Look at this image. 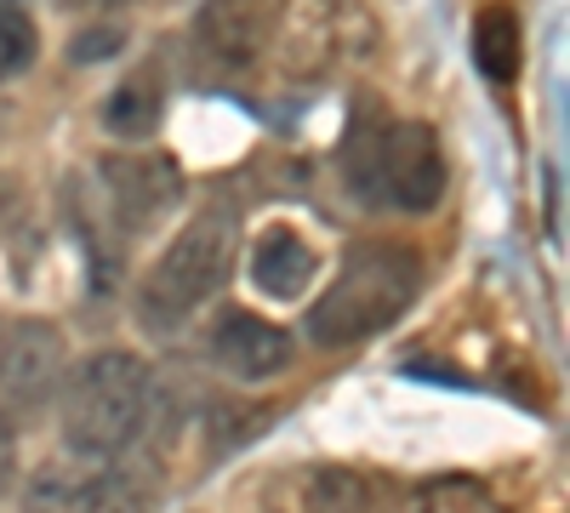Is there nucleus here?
<instances>
[{
	"mask_svg": "<svg viewBox=\"0 0 570 513\" xmlns=\"http://www.w3.org/2000/svg\"><path fill=\"white\" fill-rule=\"evenodd\" d=\"M303 513H389L371 480H360L354 468H320L303 491Z\"/></svg>",
	"mask_w": 570,
	"mask_h": 513,
	"instance_id": "4468645a",
	"label": "nucleus"
},
{
	"mask_svg": "<svg viewBox=\"0 0 570 513\" xmlns=\"http://www.w3.org/2000/svg\"><path fill=\"white\" fill-rule=\"evenodd\" d=\"M279 18L285 0H206L195 12V46L223 69H246L274 46Z\"/></svg>",
	"mask_w": 570,
	"mask_h": 513,
	"instance_id": "1a4fd4ad",
	"label": "nucleus"
},
{
	"mask_svg": "<svg viewBox=\"0 0 570 513\" xmlns=\"http://www.w3.org/2000/svg\"><path fill=\"white\" fill-rule=\"evenodd\" d=\"M206 348H212L217 371H228V377H240V383L279 377V371L292 365V337H285L274 319L252 314V308H223Z\"/></svg>",
	"mask_w": 570,
	"mask_h": 513,
	"instance_id": "9d476101",
	"label": "nucleus"
},
{
	"mask_svg": "<svg viewBox=\"0 0 570 513\" xmlns=\"http://www.w3.org/2000/svg\"><path fill=\"white\" fill-rule=\"evenodd\" d=\"M405 513H508L480 480H434L422 496H411Z\"/></svg>",
	"mask_w": 570,
	"mask_h": 513,
	"instance_id": "2eb2a0df",
	"label": "nucleus"
},
{
	"mask_svg": "<svg viewBox=\"0 0 570 513\" xmlns=\"http://www.w3.org/2000/svg\"><path fill=\"white\" fill-rule=\"evenodd\" d=\"M519 18H513V7H485L480 18H473V63H480V75L485 80H497V86H508L513 75H519Z\"/></svg>",
	"mask_w": 570,
	"mask_h": 513,
	"instance_id": "ddd939ff",
	"label": "nucleus"
},
{
	"mask_svg": "<svg viewBox=\"0 0 570 513\" xmlns=\"http://www.w3.org/2000/svg\"><path fill=\"white\" fill-rule=\"evenodd\" d=\"M155 496H160V474L149 462H98L91 474L69 480V474H40L29 485V502L23 513H155Z\"/></svg>",
	"mask_w": 570,
	"mask_h": 513,
	"instance_id": "0eeeda50",
	"label": "nucleus"
},
{
	"mask_svg": "<svg viewBox=\"0 0 570 513\" xmlns=\"http://www.w3.org/2000/svg\"><path fill=\"white\" fill-rule=\"evenodd\" d=\"M348 189L365 200H389L400 211H434L445 200V155L434 126L394 120V126H354L343 144Z\"/></svg>",
	"mask_w": 570,
	"mask_h": 513,
	"instance_id": "20e7f679",
	"label": "nucleus"
},
{
	"mask_svg": "<svg viewBox=\"0 0 570 513\" xmlns=\"http://www.w3.org/2000/svg\"><path fill=\"white\" fill-rule=\"evenodd\" d=\"M234 251H240V223H234V211L212 206L200 217H188L177 228V240L155 257V268L137 286L142 332L171 337L200 303H212L234 274Z\"/></svg>",
	"mask_w": 570,
	"mask_h": 513,
	"instance_id": "7ed1b4c3",
	"label": "nucleus"
},
{
	"mask_svg": "<svg viewBox=\"0 0 570 513\" xmlns=\"http://www.w3.org/2000/svg\"><path fill=\"white\" fill-rule=\"evenodd\" d=\"M12 468H18V428L0 416V491L12 485Z\"/></svg>",
	"mask_w": 570,
	"mask_h": 513,
	"instance_id": "a211bd4d",
	"label": "nucleus"
},
{
	"mask_svg": "<svg viewBox=\"0 0 570 513\" xmlns=\"http://www.w3.org/2000/svg\"><path fill=\"white\" fill-rule=\"evenodd\" d=\"M246 268H252V286H257L263 297H274V303H297V297L314 286L320 257H314V246L297 235L292 223H274V228H263V235H257Z\"/></svg>",
	"mask_w": 570,
	"mask_h": 513,
	"instance_id": "9b49d317",
	"label": "nucleus"
},
{
	"mask_svg": "<svg viewBox=\"0 0 570 513\" xmlns=\"http://www.w3.org/2000/svg\"><path fill=\"white\" fill-rule=\"evenodd\" d=\"M422 292V257L400 240H360L343 251L337 279L320 292L308 332L320 348H354L389 325L416 303Z\"/></svg>",
	"mask_w": 570,
	"mask_h": 513,
	"instance_id": "f03ea898",
	"label": "nucleus"
},
{
	"mask_svg": "<svg viewBox=\"0 0 570 513\" xmlns=\"http://www.w3.org/2000/svg\"><path fill=\"white\" fill-rule=\"evenodd\" d=\"M371 46L376 18L365 12V0H292L268 52H279L292 75H325L337 63L371 58Z\"/></svg>",
	"mask_w": 570,
	"mask_h": 513,
	"instance_id": "39448f33",
	"label": "nucleus"
},
{
	"mask_svg": "<svg viewBox=\"0 0 570 513\" xmlns=\"http://www.w3.org/2000/svg\"><path fill=\"white\" fill-rule=\"evenodd\" d=\"M109 52H120V29H86V34L69 46L75 63H98V58H109Z\"/></svg>",
	"mask_w": 570,
	"mask_h": 513,
	"instance_id": "f3484780",
	"label": "nucleus"
},
{
	"mask_svg": "<svg viewBox=\"0 0 570 513\" xmlns=\"http://www.w3.org/2000/svg\"><path fill=\"white\" fill-rule=\"evenodd\" d=\"M69 343L52 319H12L0 332V416H40L63 394Z\"/></svg>",
	"mask_w": 570,
	"mask_h": 513,
	"instance_id": "423d86ee",
	"label": "nucleus"
},
{
	"mask_svg": "<svg viewBox=\"0 0 570 513\" xmlns=\"http://www.w3.org/2000/svg\"><path fill=\"white\" fill-rule=\"evenodd\" d=\"M104 200L120 235H149L183 200V177L166 155H109L104 160Z\"/></svg>",
	"mask_w": 570,
	"mask_h": 513,
	"instance_id": "6e6552de",
	"label": "nucleus"
},
{
	"mask_svg": "<svg viewBox=\"0 0 570 513\" xmlns=\"http://www.w3.org/2000/svg\"><path fill=\"white\" fill-rule=\"evenodd\" d=\"M166 120V86L160 69H137L131 80H120L104 103V126L120 137V144H149Z\"/></svg>",
	"mask_w": 570,
	"mask_h": 513,
	"instance_id": "f8f14e48",
	"label": "nucleus"
},
{
	"mask_svg": "<svg viewBox=\"0 0 570 513\" xmlns=\"http://www.w3.org/2000/svg\"><path fill=\"white\" fill-rule=\"evenodd\" d=\"M155 416V371L126 348H98L63 377V445L80 462L126 456Z\"/></svg>",
	"mask_w": 570,
	"mask_h": 513,
	"instance_id": "f257e3e1",
	"label": "nucleus"
},
{
	"mask_svg": "<svg viewBox=\"0 0 570 513\" xmlns=\"http://www.w3.org/2000/svg\"><path fill=\"white\" fill-rule=\"evenodd\" d=\"M40 52V29L18 0H0V80H18Z\"/></svg>",
	"mask_w": 570,
	"mask_h": 513,
	"instance_id": "dca6fc26",
	"label": "nucleus"
}]
</instances>
